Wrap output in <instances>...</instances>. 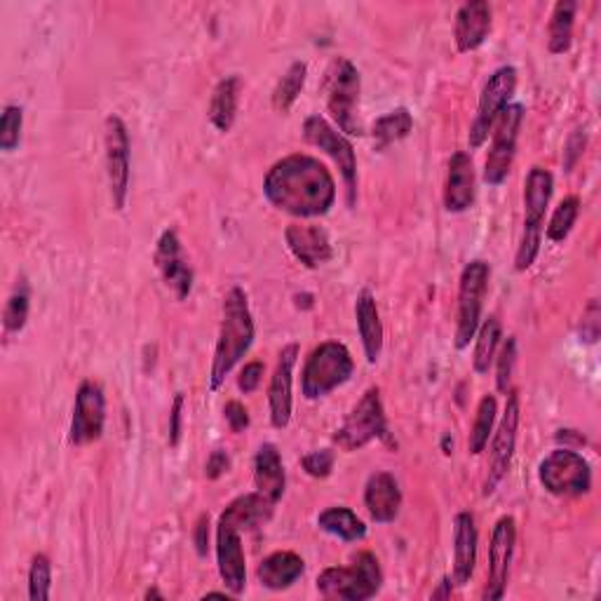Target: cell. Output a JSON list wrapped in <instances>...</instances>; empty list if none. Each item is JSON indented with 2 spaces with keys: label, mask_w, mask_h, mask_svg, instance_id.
Returning <instances> with one entry per match:
<instances>
[{
  "label": "cell",
  "mask_w": 601,
  "mask_h": 601,
  "mask_svg": "<svg viewBox=\"0 0 601 601\" xmlns=\"http://www.w3.org/2000/svg\"><path fill=\"white\" fill-rule=\"evenodd\" d=\"M263 195L284 214L315 219L324 217L334 207L336 184L318 158L294 154L268 170L263 179Z\"/></svg>",
  "instance_id": "6da1fadb"
},
{
  "label": "cell",
  "mask_w": 601,
  "mask_h": 601,
  "mask_svg": "<svg viewBox=\"0 0 601 601\" xmlns=\"http://www.w3.org/2000/svg\"><path fill=\"white\" fill-rule=\"evenodd\" d=\"M254 343V320L249 310L247 294L233 287L223 298V318L219 329V341L209 371V390H219L225 376L243 359Z\"/></svg>",
  "instance_id": "7a4b0ae2"
},
{
  "label": "cell",
  "mask_w": 601,
  "mask_h": 601,
  "mask_svg": "<svg viewBox=\"0 0 601 601\" xmlns=\"http://www.w3.org/2000/svg\"><path fill=\"white\" fill-rule=\"evenodd\" d=\"M552 174L543 168H531L524 182V233L515 257L517 270H529L538 257L540 243H543V221L552 200Z\"/></svg>",
  "instance_id": "3957f363"
},
{
  "label": "cell",
  "mask_w": 601,
  "mask_h": 601,
  "mask_svg": "<svg viewBox=\"0 0 601 601\" xmlns=\"http://www.w3.org/2000/svg\"><path fill=\"white\" fill-rule=\"evenodd\" d=\"M383 571L371 552H359L351 566L324 568L318 578V592L324 599L367 601L379 594Z\"/></svg>",
  "instance_id": "277c9868"
},
{
  "label": "cell",
  "mask_w": 601,
  "mask_h": 601,
  "mask_svg": "<svg viewBox=\"0 0 601 601\" xmlns=\"http://www.w3.org/2000/svg\"><path fill=\"white\" fill-rule=\"evenodd\" d=\"M327 89V109L332 113V120L341 132L359 137L363 134V123H359V93H363V81L359 71L351 59L339 57L327 69L324 78Z\"/></svg>",
  "instance_id": "5b68a950"
},
{
  "label": "cell",
  "mask_w": 601,
  "mask_h": 601,
  "mask_svg": "<svg viewBox=\"0 0 601 601\" xmlns=\"http://www.w3.org/2000/svg\"><path fill=\"white\" fill-rule=\"evenodd\" d=\"M355 371V363L351 351L339 341H327L318 345L308 357L304 367V379H300V390L306 400H320L343 383L351 381Z\"/></svg>",
  "instance_id": "8992f818"
},
{
  "label": "cell",
  "mask_w": 601,
  "mask_h": 601,
  "mask_svg": "<svg viewBox=\"0 0 601 601\" xmlns=\"http://www.w3.org/2000/svg\"><path fill=\"white\" fill-rule=\"evenodd\" d=\"M491 268L487 261L477 259L463 268L458 282V324H456V348L465 351L477 336L482 324L485 296L489 290Z\"/></svg>",
  "instance_id": "52a82bcc"
},
{
  "label": "cell",
  "mask_w": 601,
  "mask_h": 601,
  "mask_svg": "<svg viewBox=\"0 0 601 601\" xmlns=\"http://www.w3.org/2000/svg\"><path fill=\"white\" fill-rule=\"evenodd\" d=\"M385 432H388V426H385L381 390L369 388L363 395V400L355 404L353 412L345 416L343 426L334 434V442L343 451H357L373 440L385 438Z\"/></svg>",
  "instance_id": "ba28073f"
},
{
  "label": "cell",
  "mask_w": 601,
  "mask_h": 601,
  "mask_svg": "<svg viewBox=\"0 0 601 601\" xmlns=\"http://www.w3.org/2000/svg\"><path fill=\"white\" fill-rule=\"evenodd\" d=\"M540 485L552 495H582L592 489V470L574 449H554L538 468Z\"/></svg>",
  "instance_id": "9c48e42d"
},
{
  "label": "cell",
  "mask_w": 601,
  "mask_h": 601,
  "mask_svg": "<svg viewBox=\"0 0 601 601\" xmlns=\"http://www.w3.org/2000/svg\"><path fill=\"white\" fill-rule=\"evenodd\" d=\"M517 89V69L515 66H501L499 71L491 73V78L487 81L482 95H479L477 103V115L470 125L468 134V144L473 150L482 148L485 142L489 139V134L495 125V120L510 107V99H513Z\"/></svg>",
  "instance_id": "30bf717a"
},
{
  "label": "cell",
  "mask_w": 601,
  "mask_h": 601,
  "mask_svg": "<svg viewBox=\"0 0 601 601\" xmlns=\"http://www.w3.org/2000/svg\"><path fill=\"white\" fill-rule=\"evenodd\" d=\"M524 123V107L522 103H510L505 107V111L495 120V125L491 130L493 142L489 148V156L485 162V184L489 186H501L510 168H513L515 162V154H517V139H519V130Z\"/></svg>",
  "instance_id": "8fae6325"
},
{
  "label": "cell",
  "mask_w": 601,
  "mask_h": 601,
  "mask_svg": "<svg viewBox=\"0 0 601 601\" xmlns=\"http://www.w3.org/2000/svg\"><path fill=\"white\" fill-rule=\"evenodd\" d=\"M304 137L315 148L324 150V154L336 162L341 170L345 191H348V205L353 207L357 200V158L353 144L343 137L332 123H327L322 115H310L304 123Z\"/></svg>",
  "instance_id": "7c38bea8"
},
{
  "label": "cell",
  "mask_w": 601,
  "mask_h": 601,
  "mask_svg": "<svg viewBox=\"0 0 601 601\" xmlns=\"http://www.w3.org/2000/svg\"><path fill=\"white\" fill-rule=\"evenodd\" d=\"M103 144H107V174L111 200L118 212H123L130 195V168H132V146L130 132L120 115H109L103 127Z\"/></svg>",
  "instance_id": "4fadbf2b"
},
{
  "label": "cell",
  "mask_w": 601,
  "mask_h": 601,
  "mask_svg": "<svg viewBox=\"0 0 601 601\" xmlns=\"http://www.w3.org/2000/svg\"><path fill=\"white\" fill-rule=\"evenodd\" d=\"M507 404H505V414L499 424V430L493 432V442H491V454H489V470L485 479V495H491L499 485L505 479L510 465H513L515 456V446H517V430H519V395L515 390L507 393Z\"/></svg>",
  "instance_id": "5bb4252c"
},
{
  "label": "cell",
  "mask_w": 601,
  "mask_h": 601,
  "mask_svg": "<svg viewBox=\"0 0 601 601\" xmlns=\"http://www.w3.org/2000/svg\"><path fill=\"white\" fill-rule=\"evenodd\" d=\"M517 543V524L513 517H501L493 526L491 545H489V574L482 599L499 601L505 594L507 578H510V564H513Z\"/></svg>",
  "instance_id": "9a60e30c"
},
{
  "label": "cell",
  "mask_w": 601,
  "mask_h": 601,
  "mask_svg": "<svg viewBox=\"0 0 601 601\" xmlns=\"http://www.w3.org/2000/svg\"><path fill=\"white\" fill-rule=\"evenodd\" d=\"M103 424H107V397H103V390L93 381H85L78 388V395H75L69 438L75 446L93 444L103 434Z\"/></svg>",
  "instance_id": "2e32d148"
},
{
  "label": "cell",
  "mask_w": 601,
  "mask_h": 601,
  "mask_svg": "<svg viewBox=\"0 0 601 601\" xmlns=\"http://www.w3.org/2000/svg\"><path fill=\"white\" fill-rule=\"evenodd\" d=\"M156 266L164 284L176 294V298H188V294L193 292V268L174 229H168L160 235L156 247Z\"/></svg>",
  "instance_id": "e0dca14e"
},
{
  "label": "cell",
  "mask_w": 601,
  "mask_h": 601,
  "mask_svg": "<svg viewBox=\"0 0 601 601\" xmlns=\"http://www.w3.org/2000/svg\"><path fill=\"white\" fill-rule=\"evenodd\" d=\"M298 359V345L290 343L282 348L273 376H270L268 388V407H270V424L278 430H284L292 420V383H294V367Z\"/></svg>",
  "instance_id": "ac0fdd59"
},
{
  "label": "cell",
  "mask_w": 601,
  "mask_h": 601,
  "mask_svg": "<svg viewBox=\"0 0 601 601\" xmlns=\"http://www.w3.org/2000/svg\"><path fill=\"white\" fill-rule=\"evenodd\" d=\"M217 564L219 576L231 594H243L247 588V564L240 531L219 519L217 524Z\"/></svg>",
  "instance_id": "d6986e66"
},
{
  "label": "cell",
  "mask_w": 601,
  "mask_h": 601,
  "mask_svg": "<svg viewBox=\"0 0 601 601\" xmlns=\"http://www.w3.org/2000/svg\"><path fill=\"white\" fill-rule=\"evenodd\" d=\"M284 240H287V247L294 254V259L310 270L324 266L334 257L329 235L324 229H320V225L292 223L287 225V231H284Z\"/></svg>",
  "instance_id": "ffe728a7"
},
{
  "label": "cell",
  "mask_w": 601,
  "mask_h": 601,
  "mask_svg": "<svg viewBox=\"0 0 601 601\" xmlns=\"http://www.w3.org/2000/svg\"><path fill=\"white\" fill-rule=\"evenodd\" d=\"M475 203V164L473 158L458 150L449 160L446 184H444V207L451 214H461Z\"/></svg>",
  "instance_id": "44dd1931"
},
{
  "label": "cell",
  "mask_w": 601,
  "mask_h": 601,
  "mask_svg": "<svg viewBox=\"0 0 601 601\" xmlns=\"http://www.w3.org/2000/svg\"><path fill=\"white\" fill-rule=\"evenodd\" d=\"M491 34V8L485 0H470L458 8L454 38L458 52H473L482 48Z\"/></svg>",
  "instance_id": "7402d4cb"
},
{
  "label": "cell",
  "mask_w": 601,
  "mask_h": 601,
  "mask_svg": "<svg viewBox=\"0 0 601 601\" xmlns=\"http://www.w3.org/2000/svg\"><path fill=\"white\" fill-rule=\"evenodd\" d=\"M365 505L373 522H395L402 507V491L397 479L390 473H373L365 487Z\"/></svg>",
  "instance_id": "603a6c76"
},
{
  "label": "cell",
  "mask_w": 601,
  "mask_h": 601,
  "mask_svg": "<svg viewBox=\"0 0 601 601\" xmlns=\"http://www.w3.org/2000/svg\"><path fill=\"white\" fill-rule=\"evenodd\" d=\"M477 524L473 513H458L454 519V582L468 585L477 564Z\"/></svg>",
  "instance_id": "cb8c5ba5"
},
{
  "label": "cell",
  "mask_w": 601,
  "mask_h": 601,
  "mask_svg": "<svg viewBox=\"0 0 601 601\" xmlns=\"http://www.w3.org/2000/svg\"><path fill=\"white\" fill-rule=\"evenodd\" d=\"M273 510H275L273 501L266 499L263 493L254 491V493H245V495H240V499H235L229 507L223 510L219 519L231 524L233 529L243 533V531H254V529H259V526H263L270 517H273Z\"/></svg>",
  "instance_id": "d4e9b609"
},
{
  "label": "cell",
  "mask_w": 601,
  "mask_h": 601,
  "mask_svg": "<svg viewBox=\"0 0 601 601\" xmlns=\"http://www.w3.org/2000/svg\"><path fill=\"white\" fill-rule=\"evenodd\" d=\"M355 320H357L359 339H363L367 363L376 365L381 357V351H383V324H381L379 306H376V298L369 290H363L357 294Z\"/></svg>",
  "instance_id": "484cf974"
},
{
  "label": "cell",
  "mask_w": 601,
  "mask_h": 601,
  "mask_svg": "<svg viewBox=\"0 0 601 601\" xmlns=\"http://www.w3.org/2000/svg\"><path fill=\"white\" fill-rule=\"evenodd\" d=\"M254 487L273 503H278L284 495V489H287V473H284V465L275 444L266 442L259 446L257 458H254Z\"/></svg>",
  "instance_id": "4316f807"
},
{
  "label": "cell",
  "mask_w": 601,
  "mask_h": 601,
  "mask_svg": "<svg viewBox=\"0 0 601 601\" xmlns=\"http://www.w3.org/2000/svg\"><path fill=\"white\" fill-rule=\"evenodd\" d=\"M304 571H306V564L296 552L282 550V552H273L259 564L257 576L263 588L282 592V590H290L292 585L304 576Z\"/></svg>",
  "instance_id": "83f0119b"
},
{
  "label": "cell",
  "mask_w": 601,
  "mask_h": 601,
  "mask_svg": "<svg viewBox=\"0 0 601 601\" xmlns=\"http://www.w3.org/2000/svg\"><path fill=\"white\" fill-rule=\"evenodd\" d=\"M240 93H243V81L237 75H225L223 81L214 87L212 99H209V123H212L219 132H231L237 118V103Z\"/></svg>",
  "instance_id": "f1b7e54d"
},
{
  "label": "cell",
  "mask_w": 601,
  "mask_h": 601,
  "mask_svg": "<svg viewBox=\"0 0 601 601\" xmlns=\"http://www.w3.org/2000/svg\"><path fill=\"white\" fill-rule=\"evenodd\" d=\"M318 526L322 531L345 540V543H355V540H363L367 536L365 522L359 519L351 507L343 505L327 507L318 517Z\"/></svg>",
  "instance_id": "f546056e"
},
{
  "label": "cell",
  "mask_w": 601,
  "mask_h": 601,
  "mask_svg": "<svg viewBox=\"0 0 601 601\" xmlns=\"http://www.w3.org/2000/svg\"><path fill=\"white\" fill-rule=\"evenodd\" d=\"M576 10L578 5L574 0H562V3L554 5L552 20H550V38H548V48L552 54H564L571 50V42H574Z\"/></svg>",
  "instance_id": "4dcf8cb0"
},
{
  "label": "cell",
  "mask_w": 601,
  "mask_h": 601,
  "mask_svg": "<svg viewBox=\"0 0 601 601\" xmlns=\"http://www.w3.org/2000/svg\"><path fill=\"white\" fill-rule=\"evenodd\" d=\"M414 130V118L409 113V109H395L385 115H381L376 120L371 127V137L376 142V148H388L390 144L402 142L409 137V132Z\"/></svg>",
  "instance_id": "1f68e13d"
},
{
  "label": "cell",
  "mask_w": 601,
  "mask_h": 601,
  "mask_svg": "<svg viewBox=\"0 0 601 601\" xmlns=\"http://www.w3.org/2000/svg\"><path fill=\"white\" fill-rule=\"evenodd\" d=\"M477 343H475V355H473V367L477 373H489L495 353H499V345L503 339V329H501V320L491 315V318L479 324L477 329Z\"/></svg>",
  "instance_id": "d6a6232c"
},
{
  "label": "cell",
  "mask_w": 601,
  "mask_h": 601,
  "mask_svg": "<svg viewBox=\"0 0 601 601\" xmlns=\"http://www.w3.org/2000/svg\"><path fill=\"white\" fill-rule=\"evenodd\" d=\"M306 75H308V66L304 62H294L287 71H284V75L273 89V109L278 113H287L294 107L298 95L304 93Z\"/></svg>",
  "instance_id": "836d02e7"
},
{
  "label": "cell",
  "mask_w": 601,
  "mask_h": 601,
  "mask_svg": "<svg viewBox=\"0 0 601 601\" xmlns=\"http://www.w3.org/2000/svg\"><path fill=\"white\" fill-rule=\"evenodd\" d=\"M495 414H499V402H495L493 395L482 397L475 414V424L468 438V449L473 456H479L489 444V438L493 434V424H495Z\"/></svg>",
  "instance_id": "e575fe53"
},
{
  "label": "cell",
  "mask_w": 601,
  "mask_h": 601,
  "mask_svg": "<svg viewBox=\"0 0 601 601\" xmlns=\"http://www.w3.org/2000/svg\"><path fill=\"white\" fill-rule=\"evenodd\" d=\"M578 214H580V200L576 198V195H571V198L562 200L557 205V209H554V214L548 223V240H550V243H564V240L568 237V233L574 231Z\"/></svg>",
  "instance_id": "d590c367"
},
{
  "label": "cell",
  "mask_w": 601,
  "mask_h": 601,
  "mask_svg": "<svg viewBox=\"0 0 601 601\" xmlns=\"http://www.w3.org/2000/svg\"><path fill=\"white\" fill-rule=\"evenodd\" d=\"M28 308H32V296H28V287L22 282L17 290L8 298V306L3 312V324L8 334H20L28 320Z\"/></svg>",
  "instance_id": "8d00e7d4"
},
{
  "label": "cell",
  "mask_w": 601,
  "mask_h": 601,
  "mask_svg": "<svg viewBox=\"0 0 601 601\" xmlns=\"http://www.w3.org/2000/svg\"><path fill=\"white\" fill-rule=\"evenodd\" d=\"M52 585V564L45 554H36L28 568V597L32 601H48Z\"/></svg>",
  "instance_id": "74e56055"
},
{
  "label": "cell",
  "mask_w": 601,
  "mask_h": 601,
  "mask_svg": "<svg viewBox=\"0 0 601 601\" xmlns=\"http://www.w3.org/2000/svg\"><path fill=\"white\" fill-rule=\"evenodd\" d=\"M22 127H24V111L22 107H5L3 118H0V148L10 154L22 142Z\"/></svg>",
  "instance_id": "f35d334b"
},
{
  "label": "cell",
  "mask_w": 601,
  "mask_h": 601,
  "mask_svg": "<svg viewBox=\"0 0 601 601\" xmlns=\"http://www.w3.org/2000/svg\"><path fill=\"white\" fill-rule=\"evenodd\" d=\"M515 363H517V341H515V336H510L501 345L499 367H495V388H499V393H503V395L510 393V381H513Z\"/></svg>",
  "instance_id": "ab89813d"
},
{
  "label": "cell",
  "mask_w": 601,
  "mask_h": 601,
  "mask_svg": "<svg viewBox=\"0 0 601 601\" xmlns=\"http://www.w3.org/2000/svg\"><path fill=\"white\" fill-rule=\"evenodd\" d=\"M334 451L329 449H320V451H310L304 458H300V465H304V470L315 477V479H324L332 475L334 470Z\"/></svg>",
  "instance_id": "60d3db41"
},
{
  "label": "cell",
  "mask_w": 601,
  "mask_h": 601,
  "mask_svg": "<svg viewBox=\"0 0 601 601\" xmlns=\"http://www.w3.org/2000/svg\"><path fill=\"white\" fill-rule=\"evenodd\" d=\"M585 144H588V134H585L582 127H578L571 137L566 139V146H564V170L571 172L578 164V160L582 158L585 154Z\"/></svg>",
  "instance_id": "b9f144b4"
},
{
  "label": "cell",
  "mask_w": 601,
  "mask_h": 601,
  "mask_svg": "<svg viewBox=\"0 0 601 601\" xmlns=\"http://www.w3.org/2000/svg\"><path fill=\"white\" fill-rule=\"evenodd\" d=\"M599 320H601V310H599L597 298H592L590 306L585 308V312H582V322H580L582 341L594 343L599 339Z\"/></svg>",
  "instance_id": "7bdbcfd3"
},
{
  "label": "cell",
  "mask_w": 601,
  "mask_h": 601,
  "mask_svg": "<svg viewBox=\"0 0 601 601\" xmlns=\"http://www.w3.org/2000/svg\"><path fill=\"white\" fill-rule=\"evenodd\" d=\"M261 379H263V365L261 363H249L237 376V388L243 390L245 395H249L261 385Z\"/></svg>",
  "instance_id": "ee69618b"
},
{
  "label": "cell",
  "mask_w": 601,
  "mask_h": 601,
  "mask_svg": "<svg viewBox=\"0 0 601 601\" xmlns=\"http://www.w3.org/2000/svg\"><path fill=\"white\" fill-rule=\"evenodd\" d=\"M223 416H225V420H229V426H231L233 432H245L249 428V414H247V409L243 407V404L235 402V400L225 404Z\"/></svg>",
  "instance_id": "f6af8a7d"
},
{
  "label": "cell",
  "mask_w": 601,
  "mask_h": 601,
  "mask_svg": "<svg viewBox=\"0 0 601 601\" xmlns=\"http://www.w3.org/2000/svg\"><path fill=\"white\" fill-rule=\"evenodd\" d=\"M182 416H184V395L176 393L174 404H172V414H170V444L176 446L179 440H182Z\"/></svg>",
  "instance_id": "bcb514c9"
},
{
  "label": "cell",
  "mask_w": 601,
  "mask_h": 601,
  "mask_svg": "<svg viewBox=\"0 0 601 601\" xmlns=\"http://www.w3.org/2000/svg\"><path fill=\"white\" fill-rule=\"evenodd\" d=\"M229 468H231L229 454H225V451H221V449H217V451H212V456L207 458L205 475H207V479H219L223 473H229Z\"/></svg>",
  "instance_id": "7dc6e473"
},
{
  "label": "cell",
  "mask_w": 601,
  "mask_h": 601,
  "mask_svg": "<svg viewBox=\"0 0 601 601\" xmlns=\"http://www.w3.org/2000/svg\"><path fill=\"white\" fill-rule=\"evenodd\" d=\"M195 548H198L200 557H205L207 548H209V517L207 515H203L198 519V524H195Z\"/></svg>",
  "instance_id": "c3c4849f"
},
{
  "label": "cell",
  "mask_w": 601,
  "mask_h": 601,
  "mask_svg": "<svg viewBox=\"0 0 601 601\" xmlns=\"http://www.w3.org/2000/svg\"><path fill=\"white\" fill-rule=\"evenodd\" d=\"M451 582H454V580H451V578H442L440 588L432 592V599H449L451 592H454V585H451Z\"/></svg>",
  "instance_id": "681fc988"
},
{
  "label": "cell",
  "mask_w": 601,
  "mask_h": 601,
  "mask_svg": "<svg viewBox=\"0 0 601 601\" xmlns=\"http://www.w3.org/2000/svg\"><path fill=\"white\" fill-rule=\"evenodd\" d=\"M150 597H156V599H162V594H160L158 590H148V592H146V599H150Z\"/></svg>",
  "instance_id": "f907efd6"
},
{
  "label": "cell",
  "mask_w": 601,
  "mask_h": 601,
  "mask_svg": "<svg viewBox=\"0 0 601 601\" xmlns=\"http://www.w3.org/2000/svg\"><path fill=\"white\" fill-rule=\"evenodd\" d=\"M207 597H229L225 592H207Z\"/></svg>",
  "instance_id": "816d5d0a"
}]
</instances>
